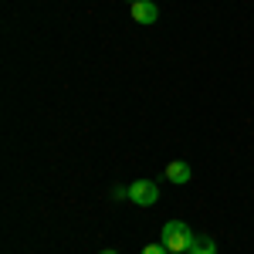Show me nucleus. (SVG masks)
I'll return each instance as SVG.
<instances>
[{
    "label": "nucleus",
    "instance_id": "nucleus-10",
    "mask_svg": "<svg viewBox=\"0 0 254 254\" xmlns=\"http://www.w3.org/2000/svg\"><path fill=\"white\" fill-rule=\"evenodd\" d=\"M187 254H190V251H187Z\"/></svg>",
    "mask_w": 254,
    "mask_h": 254
},
{
    "label": "nucleus",
    "instance_id": "nucleus-2",
    "mask_svg": "<svg viewBox=\"0 0 254 254\" xmlns=\"http://www.w3.org/2000/svg\"><path fill=\"white\" fill-rule=\"evenodd\" d=\"M129 200H132L136 207H156L159 187L153 180H136V183H129Z\"/></svg>",
    "mask_w": 254,
    "mask_h": 254
},
{
    "label": "nucleus",
    "instance_id": "nucleus-6",
    "mask_svg": "<svg viewBox=\"0 0 254 254\" xmlns=\"http://www.w3.org/2000/svg\"><path fill=\"white\" fill-rule=\"evenodd\" d=\"M142 254H173V251L159 241V244H146V248H142Z\"/></svg>",
    "mask_w": 254,
    "mask_h": 254
},
{
    "label": "nucleus",
    "instance_id": "nucleus-1",
    "mask_svg": "<svg viewBox=\"0 0 254 254\" xmlns=\"http://www.w3.org/2000/svg\"><path fill=\"white\" fill-rule=\"evenodd\" d=\"M159 241L170 248L173 254H187L190 248H193V241H196V234L183 224V220H166L163 224V234H159Z\"/></svg>",
    "mask_w": 254,
    "mask_h": 254
},
{
    "label": "nucleus",
    "instance_id": "nucleus-7",
    "mask_svg": "<svg viewBox=\"0 0 254 254\" xmlns=\"http://www.w3.org/2000/svg\"><path fill=\"white\" fill-rule=\"evenodd\" d=\"M112 196H116V200H122V196H129V190H126V187H116V190H112Z\"/></svg>",
    "mask_w": 254,
    "mask_h": 254
},
{
    "label": "nucleus",
    "instance_id": "nucleus-4",
    "mask_svg": "<svg viewBox=\"0 0 254 254\" xmlns=\"http://www.w3.org/2000/svg\"><path fill=\"white\" fill-rule=\"evenodd\" d=\"M190 176H193V170L183 163V159H173L170 166H166V180L170 183H176V187H183V183H190Z\"/></svg>",
    "mask_w": 254,
    "mask_h": 254
},
{
    "label": "nucleus",
    "instance_id": "nucleus-3",
    "mask_svg": "<svg viewBox=\"0 0 254 254\" xmlns=\"http://www.w3.org/2000/svg\"><path fill=\"white\" fill-rule=\"evenodd\" d=\"M156 17H159L156 0H136L132 3V20L136 24H156Z\"/></svg>",
    "mask_w": 254,
    "mask_h": 254
},
{
    "label": "nucleus",
    "instance_id": "nucleus-9",
    "mask_svg": "<svg viewBox=\"0 0 254 254\" xmlns=\"http://www.w3.org/2000/svg\"><path fill=\"white\" fill-rule=\"evenodd\" d=\"M126 3H129V7H132V3H136V0H126Z\"/></svg>",
    "mask_w": 254,
    "mask_h": 254
},
{
    "label": "nucleus",
    "instance_id": "nucleus-8",
    "mask_svg": "<svg viewBox=\"0 0 254 254\" xmlns=\"http://www.w3.org/2000/svg\"><path fill=\"white\" fill-rule=\"evenodd\" d=\"M102 254H119V251H102Z\"/></svg>",
    "mask_w": 254,
    "mask_h": 254
},
{
    "label": "nucleus",
    "instance_id": "nucleus-5",
    "mask_svg": "<svg viewBox=\"0 0 254 254\" xmlns=\"http://www.w3.org/2000/svg\"><path fill=\"white\" fill-rule=\"evenodd\" d=\"M190 254H217V244L210 234H196L193 248H190Z\"/></svg>",
    "mask_w": 254,
    "mask_h": 254
}]
</instances>
